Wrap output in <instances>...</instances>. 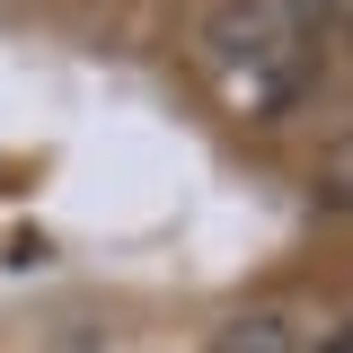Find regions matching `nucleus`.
I'll return each mask as SVG.
<instances>
[{
    "label": "nucleus",
    "instance_id": "obj_2",
    "mask_svg": "<svg viewBox=\"0 0 353 353\" xmlns=\"http://www.w3.org/2000/svg\"><path fill=\"white\" fill-rule=\"evenodd\" d=\"M336 9H345V0H292V18H301V27H318V18H336Z\"/></svg>",
    "mask_w": 353,
    "mask_h": 353
},
{
    "label": "nucleus",
    "instance_id": "obj_1",
    "mask_svg": "<svg viewBox=\"0 0 353 353\" xmlns=\"http://www.w3.org/2000/svg\"><path fill=\"white\" fill-rule=\"evenodd\" d=\"M212 353H301V327L283 318V309H256V318H239V327H221Z\"/></svg>",
    "mask_w": 353,
    "mask_h": 353
},
{
    "label": "nucleus",
    "instance_id": "obj_3",
    "mask_svg": "<svg viewBox=\"0 0 353 353\" xmlns=\"http://www.w3.org/2000/svg\"><path fill=\"white\" fill-rule=\"evenodd\" d=\"M327 353H353V327H345V336H336V345H327Z\"/></svg>",
    "mask_w": 353,
    "mask_h": 353
}]
</instances>
